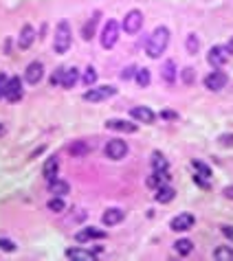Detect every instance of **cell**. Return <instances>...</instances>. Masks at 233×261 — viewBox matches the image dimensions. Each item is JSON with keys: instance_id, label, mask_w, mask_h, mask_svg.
Returning a JSON list of instances; mask_svg holds the SVG:
<instances>
[{"instance_id": "23", "label": "cell", "mask_w": 233, "mask_h": 261, "mask_svg": "<svg viewBox=\"0 0 233 261\" xmlns=\"http://www.w3.org/2000/svg\"><path fill=\"white\" fill-rule=\"evenodd\" d=\"M150 162H152V169H154V171H165V169H170V162L165 160V156H163L161 152H154V154H152Z\"/></svg>"}, {"instance_id": "25", "label": "cell", "mask_w": 233, "mask_h": 261, "mask_svg": "<svg viewBox=\"0 0 233 261\" xmlns=\"http://www.w3.org/2000/svg\"><path fill=\"white\" fill-rule=\"evenodd\" d=\"M97 18H101V13H95L93 18L88 20V24H84V27H82L84 40H93V35H95V22H97Z\"/></svg>"}, {"instance_id": "28", "label": "cell", "mask_w": 233, "mask_h": 261, "mask_svg": "<svg viewBox=\"0 0 233 261\" xmlns=\"http://www.w3.org/2000/svg\"><path fill=\"white\" fill-rule=\"evenodd\" d=\"M191 248H194V244H191L189 239H176V242H174V250L178 255H189Z\"/></svg>"}, {"instance_id": "3", "label": "cell", "mask_w": 233, "mask_h": 261, "mask_svg": "<svg viewBox=\"0 0 233 261\" xmlns=\"http://www.w3.org/2000/svg\"><path fill=\"white\" fill-rule=\"evenodd\" d=\"M99 40H101V46H104V49H113L116 44V40H119V24H116V20H108V22H106Z\"/></svg>"}, {"instance_id": "36", "label": "cell", "mask_w": 233, "mask_h": 261, "mask_svg": "<svg viewBox=\"0 0 233 261\" xmlns=\"http://www.w3.org/2000/svg\"><path fill=\"white\" fill-rule=\"evenodd\" d=\"M62 77H64V68H58V70H55V75L51 77V84L59 86V84H62Z\"/></svg>"}, {"instance_id": "18", "label": "cell", "mask_w": 233, "mask_h": 261, "mask_svg": "<svg viewBox=\"0 0 233 261\" xmlns=\"http://www.w3.org/2000/svg\"><path fill=\"white\" fill-rule=\"evenodd\" d=\"M49 191L53 193V196L62 198V196H66V193L70 191V184L64 180V178H55L53 182H49Z\"/></svg>"}, {"instance_id": "15", "label": "cell", "mask_w": 233, "mask_h": 261, "mask_svg": "<svg viewBox=\"0 0 233 261\" xmlns=\"http://www.w3.org/2000/svg\"><path fill=\"white\" fill-rule=\"evenodd\" d=\"M35 42V29L31 27V24H24L22 31H20V38H18V46L22 51L31 49V44Z\"/></svg>"}, {"instance_id": "9", "label": "cell", "mask_w": 233, "mask_h": 261, "mask_svg": "<svg viewBox=\"0 0 233 261\" xmlns=\"http://www.w3.org/2000/svg\"><path fill=\"white\" fill-rule=\"evenodd\" d=\"M22 95H24L22 79H20V77H11V79L7 81V92H4V99L11 101V104H16V101L22 99Z\"/></svg>"}, {"instance_id": "24", "label": "cell", "mask_w": 233, "mask_h": 261, "mask_svg": "<svg viewBox=\"0 0 233 261\" xmlns=\"http://www.w3.org/2000/svg\"><path fill=\"white\" fill-rule=\"evenodd\" d=\"M134 79H136V86H139V88H148L150 86V70L148 68H139L134 73Z\"/></svg>"}, {"instance_id": "37", "label": "cell", "mask_w": 233, "mask_h": 261, "mask_svg": "<svg viewBox=\"0 0 233 261\" xmlns=\"http://www.w3.org/2000/svg\"><path fill=\"white\" fill-rule=\"evenodd\" d=\"M7 81H9L7 75H0V99H2L4 92H7Z\"/></svg>"}, {"instance_id": "7", "label": "cell", "mask_w": 233, "mask_h": 261, "mask_svg": "<svg viewBox=\"0 0 233 261\" xmlns=\"http://www.w3.org/2000/svg\"><path fill=\"white\" fill-rule=\"evenodd\" d=\"M141 27H143V13H141L139 9H132V11L125 15V20H123L125 33L134 35V33H139V31H141Z\"/></svg>"}, {"instance_id": "12", "label": "cell", "mask_w": 233, "mask_h": 261, "mask_svg": "<svg viewBox=\"0 0 233 261\" xmlns=\"http://www.w3.org/2000/svg\"><path fill=\"white\" fill-rule=\"evenodd\" d=\"M42 77H44V66L40 64V61H31V64L27 66V70H24V81H27L29 86H35Z\"/></svg>"}, {"instance_id": "34", "label": "cell", "mask_w": 233, "mask_h": 261, "mask_svg": "<svg viewBox=\"0 0 233 261\" xmlns=\"http://www.w3.org/2000/svg\"><path fill=\"white\" fill-rule=\"evenodd\" d=\"M0 250H4V253H13V250H16V244H13L11 239H2V237H0Z\"/></svg>"}, {"instance_id": "40", "label": "cell", "mask_w": 233, "mask_h": 261, "mask_svg": "<svg viewBox=\"0 0 233 261\" xmlns=\"http://www.w3.org/2000/svg\"><path fill=\"white\" fill-rule=\"evenodd\" d=\"M222 196L229 198V200H233V187H225V189H222Z\"/></svg>"}, {"instance_id": "39", "label": "cell", "mask_w": 233, "mask_h": 261, "mask_svg": "<svg viewBox=\"0 0 233 261\" xmlns=\"http://www.w3.org/2000/svg\"><path fill=\"white\" fill-rule=\"evenodd\" d=\"M161 116H163L165 121H170V119H178V114H176V112H172V110H163V112H161Z\"/></svg>"}, {"instance_id": "2", "label": "cell", "mask_w": 233, "mask_h": 261, "mask_svg": "<svg viewBox=\"0 0 233 261\" xmlns=\"http://www.w3.org/2000/svg\"><path fill=\"white\" fill-rule=\"evenodd\" d=\"M70 42H73V33H70V24L66 20L58 22V29H55V38H53V49L58 55H64L70 49Z\"/></svg>"}, {"instance_id": "11", "label": "cell", "mask_w": 233, "mask_h": 261, "mask_svg": "<svg viewBox=\"0 0 233 261\" xmlns=\"http://www.w3.org/2000/svg\"><path fill=\"white\" fill-rule=\"evenodd\" d=\"M130 116L136 121V123H145V125H152V123L156 121V114L150 110V107H145V105H136L130 110Z\"/></svg>"}, {"instance_id": "8", "label": "cell", "mask_w": 233, "mask_h": 261, "mask_svg": "<svg viewBox=\"0 0 233 261\" xmlns=\"http://www.w3.org/2000/svg\"><path fill=\"white\" fill-rule=\"evenodd\" d=\"M227 81H229V77L222 73V70H211V73L205 77V88H209L211 92H218L225 88Z\"/></svg>"}, {"instance_id": "42", "label": "cell", "mask_w": 233, "mask_h": 261, "mask_svg": "<svg viewBox=\"0 0 233 261\" xmlns=\"http://www.w3.org/2000/svg\"><path fill=\"white\" fill-rule=\"evenodd\" d=\"M227 51H229V55H233V38L229 40V44H227Z\"/></svg>"}, {"instance_id": "30", "label": "cell", "mask_w": 233, "mask_h": 261, "mask_svg": "<svg viewBox=\"0 0 233 261\" xmlns=\"http://www.w3.org/2000/svg\"><path fill=\"white\" fill-rule=\"evenodd\" d=\"M68 152L73 154V156H86V154H88V145L82 143V141H77V143H73V145L68 147Z\"/></svg>"}, {"instance_id": "1", "label": "cell", "mask_w": 233, "mask_h": 261, "mask_svg": "<svg viewBox=\"0 0 233 261\" xmlns=\"http://www.w3.org/2000/svg\"><path fill=\"white\" fill-rule=\"evenodd\" d=\"M170 29L167 27H156L154 31L150 33L148 42H145V55L152 59L161 57V55L167 51V46H170Z\"/></svg>"}, {"instance_id": "5", "label": "cell", "mask_w": 233, "mask_h": 261, "mask_svg": "<svg viewBox=\"0 0 233 261\" xmlns=\"http://www.w3.org/2000/svg\"><path fill=\"white\" fill-rule=\"evenodd\" d=\"M116 95V88L115 86H99V88H90L84 92V99L86 101H106L110 97Z\"/></svg>"}, {"instance_id": "19", "label": "cell", "mask_w": 233, "mask_h": 261, "mask_svg": "<svg viewBox=\"0 0 233 261\" xmlns=\"http://www.w3.org/2000/svg\"><path fill=\"white\" fill-rule=\"evenodd\" d=\"M58 173H59V160H58V156H51L47 160V165H44V178H47V182H53L58 178Z\"/></svg>"}, {"instance_id": "38", "label": "cell", "mask_w": 233, "mask_h": 261, "mask_svg": "<svg viewBox=\"0 0 233 261\" xmlns=\"http://www.w3.org/2000/svg\"><path fill=\"white\" fill-rule=\"evenodd\" d=\"M183 81L185 84H191V81H194V68H185L183 70Z\"/></svg>"}, {"instance_id": "35", "label": "cell", "mask_w": 233, "mask_h": 261, "mask_svg": "<svg viewBox=\"0 0 233 261\" xmlns=\"http://www.w3.org/2000/svg\"><path fill=\"white\" fill-rule=\"evenodd\" d=\"M218 143H220L222 147H233V134H222L218 138Z\"/></svg>"}, {"instance_id": "43", "label": "cell", "mask_w": 233, "mask_h": 261, "mask_svg": "<svg viewBox=\"0 0 233 261\" xmlns=\"http://www.w3.org/2000/svg\"><path fill=\"white\" fill-rule=\"evenodd\" d=\"M2 132H4V127H2V123H0V134H2Z\"/></svg>"}, {"instance_id": "22", "label": "cell", "mask_w": 233, "mask_h": 261, "mask_svg": "<svg viewBox=\"0 0 233 261\" xmlns=\"http://www.w3.org/2000/svg\"><path fill=\"white\" fill-rule=\"evenodd\" d=\"M167 180H170V169H165V171H154L148 178V187L150 189H159L161 184H167Z\"/></svg>"}, {"instance_id": "33", "label": "cell", "mask_w": 233, "mask_h": 261, "mask_svg": "<svg viewBox=\"0 0 233 261\" xmlns=\"http://www.w3.org/2000/svg\"><path fill=\"white\" fill-rule=\"evenodd\" d=\"M49 207V211H55V213H62L64 211V200L62 198H53L51 202L47 204Z\"/></svg>"}, {"instance_id": "17", "label": "cell", "mask_w": 233, "mask_h": 261, "mask_svg": "<svg viewBox=\"0 0 233 261\" xmlns=\"http://www.w3.org/2000/svg\"><path fill=\"white\" fill-rule=\"evenodd\" d=\"M154 198H156V202H161V204H170L172 200L176 198V191L170 187V184H161L159 189H154Z\"/></svg>"}, {"instance_id": "26", "label": "cell", "mask_w": 233, "mask_h": 261, "mask_svg": "<svg viewBox=\"0 0 233 261\" xmlns=\"http://www.w3.org/2000/svg\"><path fill=\"white\" fill-rule=\"evenodd\" d=\"M214 259L218 261H233V250L229 246H218L216 253H214Z\"/></svg>"}, {"instance_id": "31", "label": "cell", "mask_w": 233, "mask_h": 261, "mask_svg": "<svg viewBox=\"0 0 233 261\" xmlns=\"http://www.w3.org/2000/svg\"><path fill=\"white\" fill-rule=\"evenodd\" d=\"M191 167L196 169V176H200V178H209L211 176V169L205 165V162H200V160H194L191 162Z\"/></svg>"}, {"instance_id": "41", "label": "cell", "mask_w": 233, "mask_h": 261, "mask_svg": "<svg viewBox=\"0 0 233 261\" xmlns=\"http://www.w3.org/2000/svg\"><path fill=\"white\" fill-rule=\"evenodd\" d=\"M222 233H225L227 237H229L231 242H233V226H222Z\"/></svg>"}, {"instance_id": "20", "label": "cell", "mask_w": 233, "mask_h": 261, "mask_svg": "<svg viewBox=\"0 0 233 261\" xmlns=\"http://www.w3.org/2000/svg\"><path fill=\"white\" fill-rule=\"evenodd\" d=\"M79 77H82V75H79V70H77V68H66V70H64L62 84H59V86H62L64 90L73 88V86H75V84H77V81H79Z\"/></svg>"}, {"instance_id": "6", "label": "cell", "mask_w": 233, "mask_h": 261, "mask_svg": "<svg viewBox=\"0 0 233 261\" xmlns=\"http://www.w3.org/2000/svg\"><path fill=\"white\" fill-rule=\"evenodd\" d=\"M227 59H229L227 46H211L209 53H207V61H209L214 68H222V66L227 64Z\"/></svg>"}, {"instance_id": "14", "label": "cell", "mask_w": 233, "mask_h": 261, "mask_svg": "<svg viewBox=\"0 0 233 261\" xmlns=\"http://www.w3.org/2000/svg\"><path fill=\"white\" fill-rule=\"evenodd\" d=\"M104 237H106L104 230H99L95 226H86V228H82L77 235H75V239H77L79 244H86V242H90V239H104Z\"/></svg>"}, {"instance_id": "16", "label": "cell", "mask_w": 233, "mask_h": 261, "mask_svg": "<svg viewBox=\"0 0 233 261\" xmlns=\"http://www.w3.org/2000/svg\"><path fill=\"white\" fill-rule=\"evenodd\" d=\"M123 217H125L123 209H108V211H104V215H101L106 226H116L119 222H123Z\"/></svg>"}, {"instance_id": "10", "label": "cell", "mask_w": 233, "mask_h": 261, "mask_svg": "<svg viewBox=\"0 0 233 261\" xmlns=\"http://www.w3.org/2000/svg\"><path fill=\"white\" fill-rule=\"evenodd\" d=\"M194 222H196V217L191 213H180L170 222V228L176 230V233H185V230H189L194 226Z\"/></svg>"}, {"instance_id": "4", "label": "cell", "mask_w": 233, "mask_h": 261, "mask_svg": "<svg viewBox=\"0 0 233 261\" xmlns=\"http://www.w3.org/2000/svg\"><path fill=\"white\" fill-rule=\"evenodd\" d=\"M125 154H128V145L121 138H115V141L106 143V156L110 160H121V158H125Z\"/></svg>"}, {"instance_id": "29", "label": "cell", "mask_w": 233, "mask_h": 261, "mask_svg": "<svg viewBox=\"0 0 233 261\" xmlns=\"http://www.w3.org/2000/svg\"><path fill=\"white\" fill-rule=\"evenodd\" d=\"M185 46H187V53H189V55H196V53H198V35H196V33H189V35H187Z\"/></svg>"}, {"instance_id": "13", "label": "cell", "mask_w": 233, "mask_h": 261, "mask_svg": "<svg viewBox=\"0 0 233 261\" xmlns=\"http://www.w3.org/2000/svg\"><path fill=\"white\" fill-rule=\"evenodd\" d=\"M106 127H108V130H115V132H125V134H132V132L139 130L136 123H130L125 119H110L106 123Z\"/></svg>"}, {"instance_id": "27", "label": "cell", "mask_w": 233, "mask_h": 261, "mask_svg": "<svg viewBox=\"0 0 233 261\" xmlns=\"http://www.w3.org/2000/svg\"><path fill=\"white\" fill-rule=\"evenodd\" d=\"M163 79L167 84H174V79H176V64L172 59L165 61V66H163Z\"/></svg>"}, {"instance_id": "21", "label": "cell", "mask_w": 233, "mask_h": 261, "mask_svg": "<svg viewBox=\"0 0 233 261\" xmlns=\"http://www.w3.org/2000/svg\"><path fill=\"white\" fill-rule=\"evenodd\" d=\"M66 257L68 259H79V261H93L97 257V253H93V250H84V248H68L66 250Z\"/></svg>"}, {"instance_id": "32", "label": "cell", "mask_w": 233, "mask_h": 261, "mask_svg": "<svg viewBox=\"0 0 233 261\" xmlns=\"http://www.w3.org/2000/svg\"><path fill=\"white\" fill-rule=\"evenodd\" d=\"M82 79H84V84H86V86H93L95 81H97V70H95L93 66H86Z\"/></svg>"}]
</instances>
